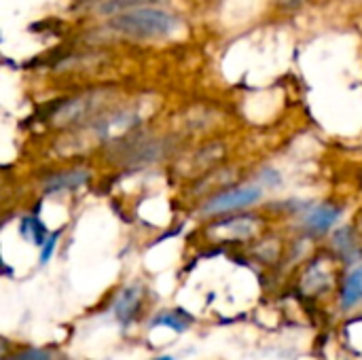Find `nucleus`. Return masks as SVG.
<instances>
[{
	"label": "nucleus",
	"instance_id": "423d86ee",
	"mask_svg": "<svg viewBox=\"0 0 362 360\" xmlns=\"http://www.w3.org/2000/svg\"><path fill=\"white\" fill-rule=\"evenodd\" d=\"M136 123H138V119L132 112H121V115H115V117H110L106 121H100L98 134L104 136V138H117V136L129 132Z\"/></svg>",
	"mask_w": 362,
	"mask_h": 360
},
{
	"label": "nucleus",
	"instance_id": "7ed1b4c3",
	"mask_svg": "<svg viewBox=\"0 0 362 360\" xmlns=\"http://www.w3.org/2000/svg\"><path fill=\"white\" fill-rule=\"evenodd\" d=\"M89 180V172L85 170H70V172H59L53 174L45 180L42 189L45 193H59V191H70L76 189L81 185H85Z\"/></svg>",
	"mask_w": 362,
	"mask_h": 360
},
{
	"label": "nucleus",
	"instance_id": "f8f14e48",
	"mask_svg": "<svg viewBox=\"0 0 362 360\" xmlns=\"http://www.w3.org/2000/svg\"><path fill=\"white\" fill-rule=\"evenodd\" d=\"M282 2H291V4H299V2H303V0H282Z\"/></svg>",
	"mask_w": 362,
	"mask_h": 360
},
{
	"label": "nucleus",
	"instance_id": "9b49d317",
	"mask_svg": "<svg viewBox=\"0 0 362 360\" xmlns=\"http://www.w3.org/2000/svg\"><path fill=\"white\" fill-rule=\"evenodd\" d=\"M57 238H59V231H55L53 236H49V238H47V242L42 244L40 263H47V261L51 259V255H53V250H55V244H57Z\"/></svg>",
	"mask_w": 362,
	"mask_h": 360
},
{
	"label": "nucleus",
	"instance_id": "39448f33",
	"mask_svg": "<svg viewBox=\"0 0 362 360\" xmlns=\"http://www.w3.org/2000/svg\"><path fill=\"white\" fill-rule=\"evenodd\" d=\"M339 214H341V210L337 206H318L316 210H312L305 225L314 233H325L333 227V223L339 219Z\"/></svg>",
	"mask_w": 362,
	"mask_h": 360
},
{
	"label": "nucleus",
	"instance_id": "9d476101",
	"mask_svg": "<svg viewBox=\"0 0 362 360\" xmlns=\"http://www.w3.org/2000/svg\"><path fill=\"white\" fill-rule=\"evenodd\" d=\"M49 354L47 352H40V350H21V352H15L11 359L4 360H47Z\"/></svg>",
	"mask_w": 362,
	"mask_h": 360
},
{
	"label": "nucleus",
	"instance_id": "0eeeda50",
	"mask_svg": "<svg viewBox=\"0 0 362 360\" xmlns=\"http://www.w3.org/2000/svg\"><path fill=\"white\" fill-rule=\"evenodd\" d=\"M362 301V263L350 272V276L344 282L341 289V306L344 308H352Z\"/></svg>",
	"mask_w": 362,
	"mask_h": 360
},
{
	"label": "nucleus",
	"instance_id": "ddd939ff",
	"mask_svg": "<svg viewBox=\"0 0 362 360\" xmlns=\"http://www.w3.org/2000/svg\"><path fill=\"white\" fill-rule=\"evenodd\" d=\"M153 360H174L172 356H159V359H153Z\"/></svg>",
	"mask_w": 362,
	"mask_h": 360
},
{
	"label": "nucleus",
	"instance_id": "6e6552de",
	"mask_svg": "<svg viewBox=\"0 0 362 360\" xmlns=\"http://www.w3.org/2000/svg\"><path fill=\"white\" fill-rule=\"evenodd\" d=\"M19 229H21V236L25 240L34 242L36 246H42L47 242V229H45V225L40 223L38 216H25L21 221V227Z\"/></svg>",
	"mask_w": 362,
	"mask_h": 360
},
{
	"label": "nucleus",
	"instance_id": "f03ea898",
	"mask_svg": "<svg viewBox=\"0 0 362 360\" xmlns=\"http://www.w3.org/2000/svg\"><path fill=\"white\" fill-rule=\"evenodd\" d=\"M261 197V189L257 187H242V189H231L225 191L221 195H216L214 199H210L204 208L206 214H223V212H231V210H240L246 208L255 202H259Z\"/></svg>",
	"mask_w": 362,
	"mask_h": 360
},
{
	"label": "nucleus",
	"instance_id": "f257e3e1",
	"mask_svg": "<svg viewBox=\"0 0 362 360\" xmlns=\"http://www.w3.org/2000/svg\"><path fill=\"white\" fill-rule=\"evenodd\" d=\"M110 28L129 36L153 38L170 34L176 28V17L159 8H132L127 13L115 15L110 19Z\"/></svg>",
	"mask_w": 362,
	"mask_h": 360
},
{
	"label": "nucleus",
	"instance_id": "20e7f679",
	"mask_svg": "<svg viewBox=\"0 0 362 360\" xmlns=\"http://www.w3.org/2000/svg\"><path fill=\"white\" fill-rule=\"evenodd\" d=\"M140 297H142V289L138 284H132V286L121 291V295L115 303V316L119 318V323L125 325L136 316L138 306H140Z\"/></svg>",
	"mask_w": 362,
	"mask_h": 360
},
{
	"label": "nucleus",
	"instance_id": "1a4fd4ad",
	"mask_svg": "<svg viewBox=\"0 0 362 360\" xmlns=\"http://www.w3.org/2000/svg\"><path fill=\"white\" fill-rule=\"evenodd\" d=\"M153 325L155 327H168L174 333H182L189 327V320L185 316H180V312H165V314H159V318Z\"/></svg>",
	"mask_w": 362,
	"mask_h": 360
}]
</instances>
